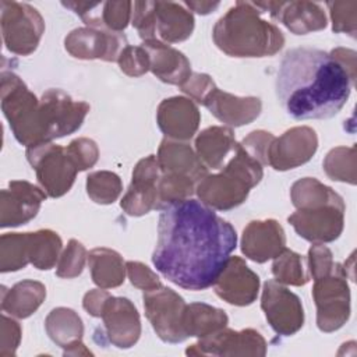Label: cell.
Masks as SVG:
<instances>
[{
    "label": "cell",
    "instance_id": "1",
    "mask_svg": "<svg viewBox=\"0 0 357 357\" xmlns=\"http://www.w3.org/2000/svg\"><path fill=\"white\" fill-rule=\"evenodd\" d=\"M236 245L234 227L188 198L162 209L152 264L178 287L205 290L213 286Z\"/></svg>",
    "mask_w": 357,
    "mask_h": 357
},
{
    "label": "cell",
    "instance_id": "2",
    "mask_svg": "<svg viewBox=\"0 0 357 357\" xmlns=\"http://www.w3.org/2000/svg\"><path fill=\"white\" fill-rule=\"evenodd\" d=\"M356 77L329 52L294 47L283 56L276 96L296 120L329 119L346 105Z\"/></svg>",
    "mask_w": 357,
    "mask_h": 357
},
{
    "label": "cell",
    "instance_id": "3",
    "mask_svg": "<svg viewBox=\"0 0 357 357\" xmlns=\"http://www.w3.org/2000/svg\"><path fill=\"white\" fill-rule=\"evenodd\" d=\"M261 1H237L218 20L212 38L231 57H268L284 45L282 31L268 20Z\"/></svg>",
    "mask_w": 357,
    "mask_h": 357
},
{
    "label": "cell",
    "instance_id": "4",
    "mask_svg": "<svg viewBox=\"0 0 357 357\" xmlns=\"http://www.w3.org/2000/svg\"><path fill=\"white\" fill-rule=\"evenodd\" d=\"M262 176V165L236 144L234 156L219 173L206 174L199 180L195 192L211 209L229 211L247 199L250 190L261 181Z\"/></svg>",
    "mask_w": 357,
    "mask_h": 357
},
{
    "label": "cell",
    "instance_id": "5",
    "mask_svg": "<svg viewBox=\"0 0 357 357\" xmlns=\"http://www.w3.org/2000/svg\"><path fill=\"white\" fill-rule=\"evenodd\" d=\"M1 110L7 119L15 139L32 148L39 145L36 113L39 99L25 82L13 71H1Z\"/></svg>",
    "mask_w": 357,
    "mask_h": 357
},
{
    "label": "cell",
    "instance_id": "6",
    "mask_svg": "<svg viewBox=\"0 0 357 357\" xmlns=\"http://www.w3.org/2000/svg\"><path fill=\"white\" fill-rule=\"evenodd\" d=\"M89 105L73 99L63 89H47L38 105L39 145L75 132L84 123Z\"/></svg>",
    "mask_w": 357,
    "mask_h": 357
},
{
    "label": "cell",
    "instance_id": "7",
    "mask_svg": "<svg viewBox=\"0 0 357 357\" xmlns=\"http://www.w3.org/2000/svg\"><path fill=\"white\" fill-rule=\"evenodd\" d=\"M26 159L49 197L59 198L70 191L78 169L66 148L52 142L36 145L26 148Z\"/></svg>",
    "mask_w": 357,
    "mask_h": 357
},
{
    "label": "cell",
    "instance_id": "8",
    "mask_svg": "<svg viewBox=\"0 0 357 357\" xmlns=\"http://www.w3.org/2000/svg\"><path fill=\"white\" fill-rule=\"evenodd\" d=\"M1 10V33L6 47L20 56H28L36 50L45 32V21L39 11L18 1L3 0Z\"/></svg>",
    "mask_w": 357,
    "mask_h": 357
},
{
    "label": "cell",
    "instance_id": "9",
    "mask_svg": "<svg viewBox=\"0 0 357 357\" xmlns=\"http://www.w3.org/2000/svg\"><path fill=\"white\" fill-rule=\"evenodd\" d=\"M347 275L339 264L336 271L314 280L312 297L317 305V325L322 332L340 329L350 317V289Z\"/></svg>",
    "mask_w": 357,
    "mask_h": 357
},
{
    "label": "cell",
    "instance_id": "10",
    "mask_svg": "<svg viewBox=\"0 0 357 357\" xmlns=\"http://www.w3.org/2000/svg\"><path fill=\"white\" fill-rule=\"evenodd\" d=\"M145 315L156 335L166 343H181L187 339L183 329L184 298L169 287L144 291Z\"/></svg>",
    "mask_w": 357,
    "mask_h": 357
},
{
    "label": "cell",
    "instance_id": "11",
    "mask_svg": "<svg viewBox=\"0 0 357 357\" xmlns=\"http://www.w3.org/2000/svg\"><path fill=\"white\" fill-rule=\"evenodd\" d=\"M344 201H336L312 208H301L291 213L287 220L300 237L311 243L335 241L344 226Z\"/></svg>",
    "mask_w": 357,
    "mask_h": 357
},
{
    "label": "cell",
    "instance_id": "12",
    "mask_svg": "<svg viewBox=\"0 0 357 357\" xmlns=\"http://www.w3.org/2000/svg\"><path fill=\"white\" fill-rule=\"evenodd\" d=\"M261 308L268 324L278 335L290 336L303 328L304 310L301 300L276 280L265 282Z\"/></svg>",
    "mask_w": 357,
    "mask_h": 357
},
{
    "label": "cell",
    "instance_id": "13",
    "mask_svg": "<svg viewBox=\"0 0 357 357\" xmlns=\"http://www.w3.org/2000/svg\"><path fill=\"white\" fill-rule=\"evenodd\" d=\"M190 356H252L264 357L266 354V342L264 336L251 328L233 331L223 328L215 333L201 337L195 344L185 350Z\"/></svg>",
    "mask_w": 357,
    "mask_h": 357
},
{
    "label": "cell",
    "instance_id": "14",
    "mask_svg": "<svg viewBox=\"0 0 357 357\" xmlns=\"http://www.w3.org/2000/svg\"><path fill=\"white\" fill-rule=\"evenodd\" d=\"M64 46L71 56L81 60L117 61L128 42L121 32L84 26L71 31L64 39Z\"/></svg>",
    "mask_w": 357,
    "mask_h": 357
},
{
    "label": "cell",
    "instance_id": "15",
    "mask_svg": "<svg viewBox=\"0 0 357 357\" xmlns=\"http://www.w3.org/2000/svg\"><path fill=\"white\" fill-rule=\"evenodd\" d=\"M318 149L317 132L307 126L293 127L275 137L268 149V165L283 172L307 163Z\"/></svg>",
    "mask_w": 357,
    "mask_h": 357
},
{
    "label": "cell",
    "instance_id": "16",
    "mask_svg": "<svg viewBox=\"0 0 357 357\" xmlns=\"http://www.w3.org/2000/svg\"><path fill=\"white\" fill-rule=\"evenodd\" d=\"M47 194L25 180H13L0 192V226L17 227L32 220Z\"/></svg>",
    "mask_w": 357,
    "mask_h": 357
},
{
    "label": "cell",
    "instance_id": "17",
    "mask_svg": "<svg viewBox=\"0 0 357 357\" xmlns=\"http://www.w3.org/2000/svg\"><path fill=\"white\" fill-rule=\"evenodd\" d=\"M215 293L231 305H250L257 300L259 278L240 257H229L223 271L213 283Z\"/></svg>",
    "mask_w": 357,
    "mask_h": 357
},
{
    "label": "cell",
    "instance_id": "18",
    "mask_svg": "<svg viewBox=\"0 0 357 357\" xmlns=\"http://www.w3.org/2000/svg\"><path fill=\"white\" fill-rule=\"evenodd\" d=\"M107 340L119 349L132 347L141 336V319L135 305L126 297L110 296L102 317Z\"/></svg>",
    "mask_w": 357,
    "mask_h": 357
},
{
    "label": "cell",
    "instance_id": "19",
    "mask_svg": "<svg viewBox=\"0 0 357 357\" xmlns=\"http://www.w3.org/2000/svg\"><path fill=\"white\" fill-rule=\"evenodd\" d=\"M156 121L166 138L187 141L197 132L201 114L190 98L173 96L160 102L156 112Z\"/></svg>",
    "mask_w": 357,
    "mask_h": 357
},
{
    "label": "cell",
    "instance_id": "20",
    "mask_svg": "<svg viewBox=\"0 0 357 357\" xmlns=\"http://www.w3.org/2000/svg\"><path fill=\"white\" fill-rule=\"evenodd\" d=\"M265 11L294 35H305L326 26V15L319 3L261 1Z\"/></svg>",
    "mask_w": 357,
    "mask_h": 357
},
{
    "label": "cell",
    "instance_id": "21",
    "mask_svg": "<svg viewBox=\"0 0 357 357\" xmlns=\"http://www.w3.org/2000/svg\"><path fill=\"white\" fill-rule=\"evenodd\" d=\"M284 245V230L275 219L252 220L243 230L241 251L257 264L275 258Z\"/></svg>",
    "mask_w": 357,
    "mask_h": 357
},
{
    "label": "cell",
    "instance_id": "22",
    "mask_svg": "<svg viewBox=\"0 0 357 357\" xmlns=\"http://www.w3.org/2000/svg\"><path fill=\"white\" fill-rule=\"evenodd\" d=\"M202 105L218 120L230 127H240L252 123L262 109L259 98L236 96L220 91L218 86L209 93Z\"/></svg>",
    "mask_w": 357,
    "mask_h": 357
},
{
    "label": "cell",
    "instance_id": "23",
    "mask_svg": "<svg viewBox=\"0 0 357 357\" xmlns=\"http://www.w3.org/2000/svg\"><path fill=\"white\" fill-rule=\"evenodd\" d=\"M194 17L184 4L173 1H155L153 39L163 43H178L191 36Z\"/></svg>",
    "mask_w": 357,
    "mask_h": 357
},
{
    "label": "cell",
    "instance_id": "24",
    "mask_svg": "<svg viewBox=\"0 0 357 357\" xmlns=\"http://www.w3.org/2000/svg\"><path fill=\"white\" fill-rule=\"evenodd\" d=\"M149 56V70L160 81L170 85H181L191 75L188 59L167 43L159 40L142 42Z\"/></svg>",
    "mask_w": 357,
    "mask_h": 357
},
{
    "label": "cell",
    "instance_id": "25",
    "mask_svg": "<svg viewBox=\"0 0 357 357\" xmlns=\"http://www.w3.org/2000/svg\"><path fill=\"white\" fill-rule=\"evenodd\" d=\"M156 158L162 173L185 176L195 183L208 174V167L201 162L192 148L184 141L165 138L160 142Z\"/></svg>",
    "mask_w": 357,
    "mask_h": 357
},
{
    "label": "cell",
    "instance_id": "26",
    "mask_svg": "<svg viewBox=\"0 0 357 357\" xmlns=\"http://www.w3.org/2000/svg\"><path fill=\"white\" fill-rule=\"evenodd\" d=\"M46 287L38 280H22L11 289L1 287V310L14 318L31 317L45 301Z\"/></svg>",
    "mask_w": 357,
    "mask_h": 357
},
{
    "label": "cell",
    "instance_id": "27",
    "mask_svg": "<svg viewBox=\"0 0 357 357\" xmlns=\"http://www.w3.org/2000/svg\"><path fill=\"white\" fill-rule=\"evenodd\" d=\"M236 144L230 127L212 126L195 138V153L208 169H222L226 156L234 151Z\"/></svg>",
    "mask_w": 357,
    "mask_h": 357
},
{
    "label": "cell",
    "instance_id": "28",
    "mask_svg": "<svg viewBox=\"0 0 357 357\" xmlns=\"http://www.w3.org/2000/svg\"><path fill=\"white\" fill-rule=\"evenodd\" d=\"M88 265L93 283L100 289H113L123 284L126 278V262L123 257L110 248H93L88 254Z\"/></svg>",
    "mask_w": 357,
    "mask_h": 357
},
{
    "label": "cell",
    "instance_id": "29",
    "mask_svg": "<svg viewBox=\"0 0 357 357\" xmlns=\"http://www.w3.org/2000/svg\"><path fill=\"white\" fill-rule=\"evenodd\" d=\"M229 318L220 308L205 303L187 304L183 314V329L187 337H205L226 328Z\"/></svg>",
    "mask_w": 357,
    "mask_h": 357
},
{
    "label": "cell",
    "instance_id": "30",
    "mask_svg": "<svg viewBox=\"0 0 357 357\" xmlns=\"http://www.w3.org/2000/svg\"><path fill=\"white\" fill-rule=\"evenodd\" d=\"M49 337L60 347L67 349L82 340L84 324L79 315L67 307L53 308L45 321Z\"/></svg>",
    "mask_w": 357,
    "mask_h": 357
},
{
    "label": "cell",
    "instance_id": "31",
    "mask_svg": "<svg viewBox=\"0 0 357 357\" xmlns=\"http://www.w3.org/2000/svg\"><path fill=\"white\" fill-rule=\"evenodd\" d=\"M61 248V238L53 230L42 229L28 233V258L36 269H52L60 258Z\"/></svg>",
    "mask_w": 357,
    "mask_h": 357
},
{
    "label": "cell",
    "instance_id": "32",
    "mask_svg": "<svg viewBox=\"0 0 357 357\" xmlns=\"http://www.w3.org/2000/svg\"><path fill=\"white\" fill-rule=\"evenodd\" d=\"M290 198L296 209L312 208L343 199L331 187L322 184L314 177H304L297 180L290 190Z\"/></svg>",
    "mask_w": 357,
    "mask_h": 357
},
{
    "label": "cell",
    "instance_id": "33",
    "mask_svg": "<svg viewBox=\"0 0 357 357\" xmlns=\"http://www.w3.org/2000/svg\"><path fill=\"white\" fill-rule=\"evenodd\" d=\"M272 273L282 284L304 286L310 280L304 258L286 247L273 258Z\"/></svg>",
    "mask_w": 357,
    "mask_h": 357
},
{
    "label": "cell",
    "instance_id": "34",
    "mask_svg": "<svg viewBox=\"0 0 357 357\" xmlns=\"http://www.w3.org/2000/svg\"><path fill=\"white\" fill-rule=\"evenodd\" d=\"M156 184L155 181L132 178L120 205L130 216H142L156 209Z\"/></svg>",
    "mask_w": 357,
    "mask_h": 357
},
{
    "label": "cell",
    "instance_id": "35",
    "mask_svg": "<svg viewBox=\"0 0 357 357\" xmlns=\"http://www.w3.org/2000/svg\"><path fill=\"white\" fill-rule=\"evenodd\" d=\"M195 185L197 183L190 177L162 173L156 184V209L162 211L174 202L191 198V195L195 192Z\"/></svg>",
    "mask_w": 357,
    "mask_h": 357
},
{
    "label": "cell",
    "instance_id": "36",
    "mask_svg": "<svg viewBox=\"0 0 357 357\" xmlns=\"http://www.w3.org/2000/svg\"><path fill=\"white\" fill-rule=\"evenodd\" d=\"M29 264L28 233H4L0 237V272H15Z\"/></svg>",
    "mask_w": 357,
    "mask_h": 357
},
{
    "label": "cell",
    "instance_id": "37",
    "mask_svg": "<svg viewBox=\"0 0 357 357\" xmlns=\"http://www.w3.org/2000/svg\"><path fill=\"white\" fill-rule=\"evenodd\" d=\"M356 148L336 146L328 152L324 160L326 176L335 181L356 184Z\"/></svg>",
    "mask_w": 357,
    "mask_h": 357
},
{
    "label": "cell",
    "instance_id": "38",
    "mask_svg": "<svg viewBox=\"0 0 357 357\" xmlns=\"http://www.w3.org/2000/svg\"><path fill=\"white\" fill-rule=\"evenodd\" d=\"M121 191V180L113 172H93L86 177V192L89 198L96 204H113L120 197Z\"/></svg>",
    "mask_w": 357,
    "mask_h": 357
},
{
    "label": "cell",
    "instance_id": "39",
    "mask_svg": "<svg viewBox=\"0 0 357 357\" xmlns=\"http://www.w3.org/2000/svg\"><path fill=\"white\" fill-rule=\"evenodd\" d=\"M85 261H86V248L78 240L71 238L57 261L56 275L64 279L77 278L82 273Z\"/></svg>",
    "mask_w": 357,
    "mask_h": 357
},
{
    "label": "cell",
    "instance_id": "40",
    "mask_svg": "<svg viewBox=\"0 0 357 357\" xmlns=\"http://www.w3.org/2000/svg\"><path fill=\"white\" fill-rule=\"evenodd\" d=\"M333 32L356 36L357 31V1H328Z\"/></svg>",
    "mask_w": 357,
    "mask_h": 357
},
{
    "label": "cell",
    "instance_id": "41",
    "mask_svg": "<svg viewBox=\"0 0 357 357\" xmlns=\"http://www.w3.org/2000/svg\"><path fill=\"white\" fill-rule=\"evenodd\" d=\"M132 17L131 1H103L100 13V28L121 32Z\"/></svg>",
    "mask_w": 357,
    "mask_h": 357
},
{
    "label": "cell",
    "instance_id": "42",
    "mask_svg": "<svg viewBox=\"0 0 357 357\" xmlns=\"http://www.w3.org/2000/svg\"><path fill=\"white\" fill-rule=\"evenodd\" d=\"M307 262H308V273L314 280L333 273L339 265L337 262L333 261L332 251L321 243H314L310 247Z\"/></svg>",
    "mask_w": 357,
    "mask_h": 357
},
{
    "label": "cell",
    "instance_id": "43",
    "mask_svg": "<svg viewBox=\"0 0 357 357\" xmlns=\"http://www.w3.org/2000/svg\"><path fill=\"white\" fill-rule=\"evenodd\" d=\"M67 152L73 162L75 163L78 172L91 169L99 158V149L93 139L89 138H75L67 145Z\"/></svg>",
    "mask_w": 357,
    "mask_h": 357
},
{
    "label": "cell",
    "instance_id": "44",
    "mask_svg": "<svg viewBox=\"0 0 357 357\" xmlns=\"http://www.w3.org/2000/svg\"><path fill=\"white\" fill-rule=\"evenodd\" d=\"M117 63L120 70L130 77H141L149 70V56L144 46H126Z\"/></svg>",
    "mask_w": 357,
    "mask_h": 357
},
{
    "label": "cell",
    "instance_id": "45",
    "mask_svg": "<svg viewBox=\"0 0 357 357\" xmlns=\"http://www.w3.org/2000/svg\"><path fill=\"white\" fill-rule=\"evenodd\" d=\"M153 10L155 1L145 0L132 3L131 22L144 42L153 39Z\"/></svg>",
    "mask_w": 357,
    "mask_h": 357
},
{
    "label": "cell",
    "instance_id": "46",
    "mask_svg": "<svg viewBox=\"0 0 357 357\" xmlns=\"http://www.w3.org/2000/svg\"><path fill=\"white\" fill-rule=\"evenodd\" d=\"M273 135L264 130H257L250 132L241 142V148L262 166L268 165V149L273 141Z\"/></svg>",
    "mask_w": 357,
    "mask_h": 357
},
{
    "label": "cell",
    "instance_id": "47",
    "mask_svg": "<svg viewBox=\"0 0 357 357\" xmlns=\"http://www.w3.org/2000/svg\"><path fill=\"white\" fill-rule=\"evenodd\" d=\"M126 269L128 279L132 286L144 290V291H151L162 287V282L159 276L149 269L146 265L138 261H128L126 262Z\"/></svg>",
    "mask_w": 357,
    "mask_h": 357
},
{
    "label": "cell",
    "instance_id": "48",
    "mask_svg": "<svg viewBox=\"0 0 357 357\" xmlns=\"http://www.w3.org/2000/svg\"><path fill=\"white\" fill-rule=\"evenodd\" d=\"M0 356L1 357H13L18 349L21 342V325L6 315H1V329H0Z\"/></svg>",
    "mask_w": 357,
    "mask_h": 357
},
{
    "label": "cell",
    "instance_id": "49",
    "mask_svg": "<svg viewBox=\"0 0 357 357\" xmlns=\"http://www.w3.org/2000/svg\"><path fill=\"white\" fill-rule=\"evenodd\" d=\"M216 88L213 79L208 74L191 73L188 79L180 85V89L197 103H204L209 93Z\"/></svg>",
    "mask_w": 357,
    "mask_h": 357
},
{
    "label": "cell",
    "instance_id": "50",
    "mask_svg": "<svg viewBox=\"0 0 357 357\" xmlns=\"http://www.w3.org/2000/svg\"><path fill=\"white\" fill-rule=\"evenodd\" d=\"M109 297H110V293L106 291L105 289H100V287L92 289L84 296L82 307L89 315H92L95 318H100L103 307Z\"/></svg>",
    "mask_w": 357,
    "mask_h": 357
},
{
    "label": "cell",
    "instance_id": "51",
    "mask_svg": "<svg viewBox=\"0 0 357 357\" xmlns=\"http://www.w3.org/2000/svg\"><path fill=\"white\" fill-rule=\"evenodd\" d=\"M219 1H185L184 6L188 7L190 10L195 11L197 14L201 15H206L209 13H212L213 10H216L219 7Z\"/></svg>",
    "mask_w": 357,
    "mask_h": 357
},
{
    "label": "cell",
    "instance_id": "52",
    "mask_svg": "<svg viewBox=\"0 0 357 357\" xmlns=\"http://www.w3.org/2000/svg\"><path fill=\"white\" fill-rule=\"evenodd\" d=\"M64 356H92V353L89 351V349L85 347V344L82 343V340L71 344L70 347L64 349Z\"/></svg>",
    "mask_w": 357,
    "mask_h": 357
}]
</instances>
